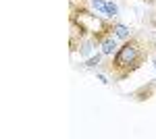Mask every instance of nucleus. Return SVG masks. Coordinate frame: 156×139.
<instances>
[{"mask_svg":"<svg viewBox=\"0 0 156 139\" xmlns=\"http://www.w3.org/2000/svg\"><path fill=\"white\" fill-rule=\"evenodd\" d=\"M100 48H102V54H104V56H112V54L117 52V37H115V33L106 35V37L102 40Z\"/></svg>","mask_w":156,"mask_h":139,"instance_id":"3","label":"nucleus"},{"mask_svg":"<svg viewBox=\"0 0 156 139\" xmlns=\"http://www.w3.org/2000/svg\"><path fill=\"white\" fill-rule=\"evenodd\" d=\"M102 56H104V54H102V52H100V54H94V56H90L87 58V60H85V69H96L98 64H100V60H102Z\"/></svg>","mask_w":156,"mask_h":139,"instance_id":"6","label":"nucleus"},{"mask_svg":"<svg viewBox=\"0 0 156 139\" xmlns=\"http://www.w3.org/2000/svg\"><path fill=\"white\" fill-rule=\"evenodd\" d=\"M104 17L106 19H117L119 17V6H117V2L115 0H106V11H104Z\"/></svg>","mask_w":156,"mask_h":139,"instance_id":"5","label":"nucleus"},{"mask_svg":"<svg viewBox=\"0 0 156 139\" xmlns=\"http://www.w3.org/2000/svg\"><path fill=\"white\" fill-rule=\"evenodd\" d=\"M154 67H156V60H154Z\"/></svg>","mask_w":156,"mask_h":139,"instance_id":"7","label":"nucleus"},{"mask_svg":"<svg viewBox=\"0 0 156 139\" xmlns=\"http://www.w3.org/2000/svg\"><path fill=\"white\" fill-rule=\"evenodd\" d=\"M148 2H152V0H148Z\"/></svg>","mask_w":156,"mask_h":139,"instance_id":"8","label":"nucleus"},{"mask_svg":"<svg viewBox=\"0 0 156 139\" xmlns=\"http://www.w3.org/2000/svg\"><path fill=\"white\" fill-rule=\"evenodd\" d=\"M154 93H156V83L150 81V83H146V85H142V87H137V89L131 93V98L135 102H146V100H150Z\"/></svg>","mask_w":156,"mask_h":139,"instance_id":"2","label":"nucleus"},{"mask_svg":"<svg viewBox=\"0 0 156 139\" xmlns=\"http://www.w3.org/2000/svg\"><path fill=\"white\" fill-rule=\"evenodd\" d=\"M146 60H148V46L140 35H131L117 48V52L112 54L110 62L104 69L106 73H110V77L115 81H125L137 69H142Z\"/></svg>","mask_w":156,"mask_h":139,"instance_id":"1","label":"nucleus"},{"mask_svg":"<svg viewBox=\"0 0 156 139\" xmlns=\"http://www.w3.org/2000/svg\"><path fill=\"white\" fill-rule=\"evenodd\" d=\"M112 33H115L117 40H123V42H125V40H129V37H131V29H129L127 25L115 21V29H112Z\"/></svg>","mask_w":156,"mask_h":139,"instance_id":"4","label":"nucleus"}]
</instances>
